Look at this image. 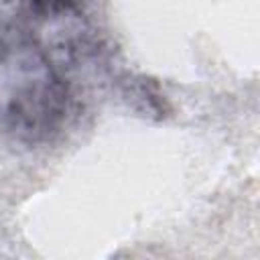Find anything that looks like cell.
<instances>
[{
    "label": "cell",
    "instance_id": "cell-1",
    "mask_svg": "<svg viewBox=\"0 0 260 260\" xmlns=\"http://www.w3.org/2000/svg\"><path fill=\"white\" fill-rule=\"evenodd\" d=\"M81 0H18L0 12V132L22 144L53 140L77 106L73 69L87 53Z\"/></svg>",
    "mask_w": 260,
    "mask_h": 260
}]
</instances>
